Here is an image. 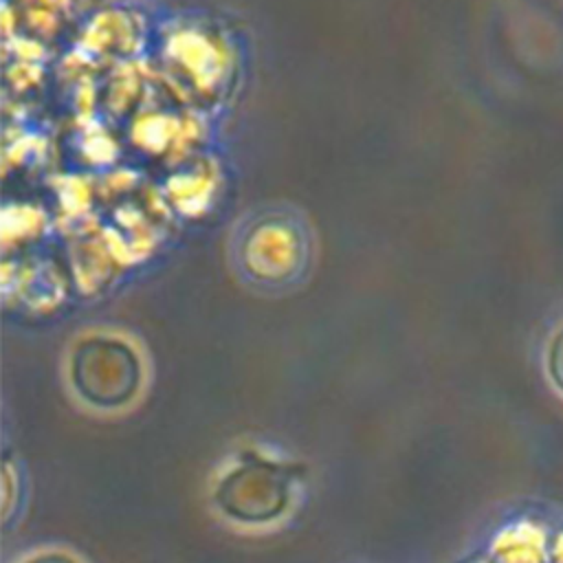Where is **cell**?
I'll list each match as a JSON object with an SVG mask.
<instances>
[{
    "instance_id": "obj_1",
    "label": "cell",
    "mask_w": 563,
    "mask_h": 563,
    "mask_svg": "<svg viewBox=\"0 0 563 563\" xmlns=\"http://www.w3.org/2000/svg\"><path fill=\"white\" fill-rule=\"evenodd\" d=\"M550 374L556 385L563 389V330L556 334L550 347Z\"/></svg>"
}]
</instances>
